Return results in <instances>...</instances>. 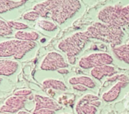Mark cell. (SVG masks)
<instances>
[{
  "instance_id": "cell-17",
  "label": "cell",
  "mask_w": 129,
  "mask_h": 114,
  "mask_svg": "<svg viewBox=\"0 0 129 114\" xmlns=\"http://www.w3.org/2000/svg\"><path fill=\"white\" fill-rule=\"evenodd\" d=\"M14 37L17 39L26 42H35L37 41L40 36L36 31H24L19 30L14 33Z\"/></svg>"
},
{
  "instance_id": "cell-13",
  "label": "cell",
  "mask_w": 129,
  "mask_h": 114,
  "mask_svg": "<svg viewBox=\"0 0 129 114\" xmlns=\"http://www.w3.org/2000/svg\"><path fill=\"white\" fill-rule=\"evenodd\" d=\"M19 68V64L12 60L0 61V76H10L16 73Z\"/></svg>"
},
{
  "instance_id": "cell-8",
  "label": "cell",
  "mask_w": 129,
  "mask_h": 114,
  "mask_svg": "<svg viewBox=\"0 0 129 114\" xmlns=\"http://www.w3.org/2000/svg\"><path fill=\"white\" fill-rule=\"evenodd\" d=\"M69 64L63 56L55 51L48 52L40 64V69L45 71H55L62 68L68 67Z\"/></svg>"
},
{
  "instance_id": "cell-30",
  "label": "cell",
  "mask_w": 129,
  "mask_h": 114,
  "mask_svg": "<svg viewBox=\"0 0 129 114\" xmlns=\"http://www.w3.org/2000/svg\"><path fill=\"white\" fill-rule=\"evenodd\" d=\"M60 114H71V113H60Z\"/></svg>"
},
{
  "instance_id": "cell-29",
  "label": "cell",
  "mask_w": 129,
  "mask_h": 114,
  "mask_svg": "<svg viewBox=\"0 0 129 114\" xmlns=\"http://www.w3.org/2000/svg\"><path fill=\"white\" fill-rule=\"evenodd\" d=\"M2 82V78H1V77H0V84H1V82Z\"/></svg>"
},
{
  "instance_id": "cell-20",
  "label": "cell",
  "mask_w": 129,
  "mask_h": 114,
  "mask_svg": "<svg viewBox=\"0 0 129 114\" xmlns=\"http://www.w3.org/2000/svg\"><path fill=\"white\" fill-rule=\"evenodd\" d=\"M13 33V30L9 26L7 21L0 19V36H10Z\"/></svg>"
},
{
  "instance_id": "cell-9",
  "label": "cell",
  "mask_w": 129,
  "mask_h": 114,
  "mask_svg": "<svg viewBox=\"0 0 129 114\" xmlns=\"http://www.w3.org/2000/svg\"><path fill=\"white\" fill-rule=\"evenodd\" d=\"M28 97H20L12 95L8 98L4 104L0 106V113H15L24 108Z\"/></svg>"
},
{
  "instance_id": "cell-25",
  "label": "cell",
  "mask_w": 129,
  "mask_h": 114,
  "mask_svg": "<svg viewBox=\"0 0 129 114\" xmlns=\"http://www.w3.org/2000/svg\"><path fill=\"white\" fill-rule=\"evenodd\" d=\"M55 111L51 110H33V114H54Z\"/></svg>"
},
{
  "instance_id": "cell-7",
  "label": "cell",
  "mask_w": 129,
  "mask_h": 114,
  "mask_svg": "<svg viewBox=\"0 0 129 114\" xmlns=\"http://www.w3.org/2000/svg\"><path fill=\"white\" fill-rule=\"evenodd\" d=\"M101 105V101L98 95L86 94L76 104L75 111L76 114H96Z\"/></svg>"
},
{
  "instance_id": "cell-28",
  "label": "cell",
  "mask_w": 129,
  "mask_h": 114,
  "mask_svg": "<svg viewBox=\"0 0 129 114\" xmlns=\"http://www.w3.org/2000/svg\"><path fill=\"white\" fill-rule=\"evenodd\" d=\"M17 114H33V113H29V112H28V111H26V110H22L19 111V112H18Z\"/></svg>"
},
{
  "instance_id": "cell-32",
  "label": "cell",
  "mask_w": 129,
  "mask_h": 114,
  "mask_svg": "<svg viewBox=\"0 0 129 114\" xmlns=\"http://www.w3.org/2000/svg\"><path fill=\"white\" fill-rule=\"evenodd\" d=\"M128 45H129V42H128Z\"/></svg>"
},
{
  "instance_id": "cell-19",
  "label": "cell",
  "mask_w": 129,
  "mask_h": 114,
  "mask_svg": "<svg viewBox=\"0 0 129 114\" xmlns=\"http://www.w3.org/2000/svg\"><path fill=\"white\" fill-rule=\"evenodd\" d=\"M36 25L39 28L48 32H54L57 30V25L52 20L48 19H39L36 21Z\"/></svg>"
},
{
  "instance_id": "cell-3",
  "label": "cell",
  "mask_w": 129,
  "mask_h": 114,
  "mask_svg": "<svg viewBox=\"0 0 129 114\" xmlns=\"http://www.w3.org/2000/svg\"><path fill=\"white\" fill-rule=\"evenodd\" d=\"M89 39H91L86 30L76 32L60 41L57 48L66 54L68 64L73 65L76 64V57L83 50Z\"/></svg>"
},
{
  "instance_id": "cell-16",
  "label": "cell",
  "mask_w": 129,
  "mask_h": 114,
  "mask_svg": "<svg viewBox=\"0 0 129 114\" xmlns=\"http://www.w3.org/2000/svg\"><path fill=\"white\" fill-rule=\"evenodd\" d=\"M113 54L119 61L129 64V45L128 43L114 47Z\"/></svg>"
},
{
  "instance_id": "cell-11",
  "label": "cell",
  "mask_w": 129,
  "mask_h": 114,
  "mask_svg": "<svg viewBox=\"0 0 129 114\" xmlns=\"http://www.w3.org/2000/svg\"><path fill=\"white\" fill-rule=\"evenodd\" d=\"M129 82H117L110 89H109L107 92H105L102 95V99L104 101L107 103L115 101L119 96L121 91L122 89L125 88Z\"/></svg>"
},
{
  "instance_id": "cell-14",
  "label": "cell",
  "mask_w": 129,
  "mask_h": 114,
  "mask_svg": "<svg viewBox=\"0 0 129 114\" xmlns=\"http://www.w3.org/2000/svg\"><path fill=\"white\" fill-rule=\"evenodd\" d=\"M69 84L72 86L75 85H82L85 86L87 89H94L96 86L95 82L91 77L88 76H72L68 80Z\"/></svg>"
},
{
  "instance_id": "cell-15",
  "label": "cell",
  "mask_w": 129,
  "mask_h": 114,
  "mask_svg": "<svg viewBox=\"0 0 129 114\" xmlns=\"http://www.w3.org/2000/svg\"><path fill=\"white\" fill-rule=\"evenodd\" d=\"M42 86L43 89L46 90L52 89L60 92H65L67 90L66 84L63 81L57 79H45L42 81Z\"/></svg>"
},
{
  "instance_id": "cell-2",
  "label": "cell",
  "mask_w": 129,
  "mask_h": 114,
  "mask_svg": "<svg viewBox=\"0 0 129 114\" xmlns=\"http://www.w3.org/2000/svg\"><path fill=\"white\" fill-rule=\"evenodd\" d=\"M90 39L109 43L113 48L122 45L124 33L121 27L105 24L101 22H95L88 26L86 30Z\"/></svg>"
},
{
  "instance_id": "cell-27",
  "label": "cell",
  "mask_w": 129,
  "mask_h": 114,
  "mask_svg": "<svg viewBox=\"0 0 129 114\" xmlns=\"http://www.w3.org/2000/svg\"><path fill=\"white\" fill-rule=\"evenodd\" d=\"M58 73L60 74H68L70 73L69 70L67 68H62V69H60L57 70Z\"/></svg>"
},
{
  "instance_id": "cell-1",
  "label": "cell",
  "mask_w": 129,
  "mask_h": 114,
  "mask_svg": "<svg viewBox=\"0 0 129 114\" xmlns=\"http://www.w3.org/2000/svg\"><path fill=\"white\" fill-rule=\"evenodd\" d=\"M82 8V3L77 0L43 1L33 5L40 17L49 18L56 24H63L73 17Z\"/></svg>"
},
{
  "instance_id": "cell-12",
  "label": "cell",
  "mask_w": 129,
  "mask_h": 114,
  "mask_svg": "<svg viewBox=\"0 0 129 114\" xmlns=\"http://www.w3.org/2000/svg\"><path fill=\"white\" fill-rule=\"evenodd\" d=\"M116 70L114 67L111 65H104L101 67H98L91 70V76L98 80H101L104 76L111 77L114 76Z\"/></svg>"
},
{
  "instance_id": "cell-31",
  "label": "cell",
  "mask_w": 129,
  "mask_h": 114,
  "mask_svg": "<svg viewBox=\"0 0 129 114\" xmlns=\"http://www.w3.org/2000/svg\"><path fill=\"white\" fill-rule=\"evenodd\" d=\"M1 114H9V113H1Z\"/></svg>"
},
{
  "instance_id": "cell-21",
  "label": "cell",
  "mask_w": 129,
  "mask_h": 114,
  "mask_svg": "<svg viewBox=\"0 0 129 114\" xmlns=\"http://www.w3.org/2000/svg\"><path fill=\"white\" fill-rule=\"evenodd\" d=\"M7 23L12 30L14 29V30H17V31L24 30L29 27L26 23L20 22V21H17V20H8Z\"/></svg>"
},
{
  "instance_id": "cell-6",
  "label": "cell",
  "mask_w": 129,
  "mask_h": 114,
  "mask_svg": "<svg viewBox=\"0 0 129 114\" xmlns=\"http://www.w3.org/2000/svg\"><path fill=\"white\" fill-rule=\"evenodd\" d=\"M113 62L112 55L105 52L92 53L83 56L79 61V67L82 69H93L104 65H110Z\"/></svg>"
},
{
  "instance_id": "cell-24",
  "label": "cell",
  "mask_w": 129,
  "mask_h": 114,
  "mask_svg": "<svg viewBox=\"0 0 129 114\" xmlns=\"http://www.w3.org/2000/svg\"><path fill=\"white\" fill-rule=\"evenodd\" d=\"M32 94V91L28 89H21L16 90L14 92V95L20 96V97H28Z\"/></svg>"
},
{
  "instance_id": "cell-26",
  "label": "cell",
  "mask_w": 129,
  "mask_h": 114,
  "mask_svg": "<svg viewBox=\"0 0 129 114\" xmlns=\"http://www.w3.org/2000/svg\"><path fill=\"white\" fill-rule=\"evenodd\" d=\"M73 87V89H74V90H76V91H77V92H86L87 91V88L85 87V86H82V85H75V86H72Z\"/></svg>"
},
{
  "instance_id": "cell-22",
  "label": "cell",
  "mask_w": 129,
  "mask_h": 114,
  "mask_svg": "<svg viewBox=\"0 0 129 114\" xmlns=\"http://www.w3.org/2000/svg\"><path fill=\"white\" fill-rule=\"evenodd\" d=\"M23 18L25 20H28V21H35V20L37 21L40 18V16L36 11L32 9L30 11L25 12L23 14Z\"/></svg>"
},
{
  "instance_id": "cell-4",
  "label": "cell",
  "mask_w": 129,
  "mask_h": 114,
  "mask_svg": "<svg viewBox=\"0 0 129 114\" xmlns=\"http://www.w3.org/2000/svg\"><path fill=\"white\" fill-rule=\"evenodd\" d=\"M98 18L101 23L122 28L129 24V4L106 5L99 11Z\"/></svg>"
},
{
  "instance_id": "cell-23",
  "label": "cell",
  "mask_w": 129,
  "mask_h": 114,
  "mask_svg": "<svg viewBox=\"0 0 129 114\" xmlns=\"http://www.w3.org/2000/svg\"><path fill=\"white\" fill-rule=\"evenodd\" d=\"M107 82H129L128 77L125 74H117L114 75L110 78L107 79Z\"/></svg>"
},
{
  "instance_id": "cell-10",
  "label": "cell",
  "mask_w": 129,
  "mask_h": 114,
  "mask_svg": "<svg viewBox=\"0 0 129 114\" xmlns=\"http://www.w3.org/2000/svg\"><path fill=\"white\" fill-rule=\"evenodd\" d=\"M34 102H35V107L33 110H51L54 111H58L62 109L61 105L54 100L53 98L42 95L39 94H36L34 95Z\"/></svg>"
},
{
  "instance_id": "cell-18",
  "label": "cell",
  "mask_w": 129,
  "mask_h": 114,
  "mask_svg": "<svg viewBox=\"0 0 129 114\" xmlns=\"http://www.w3.org/2000/svg\"><path fill=\"white\" fill-rule=\"evenodd\" d=\"M26 1H10L2 0L0 1V14L6 13L13 9L17 8L23 5Z\"/></svg>"
},
{
  "instance_id": "cell-5",
  "label": "cell",
  "mask_w": 129,
  "mask_h": 114,
  "mask_svg": "<svg viewBox=\"0 0 129 114\" xmlns=\"http://www.w3.org/2000/svg\"><path fill=\"white\" fill-rule=\"evenodd\" d=\"M36 45L35 42H26L17 39L5 40L0 42V58H13L20 60Z\"/></svg>"
}]
</instances>
